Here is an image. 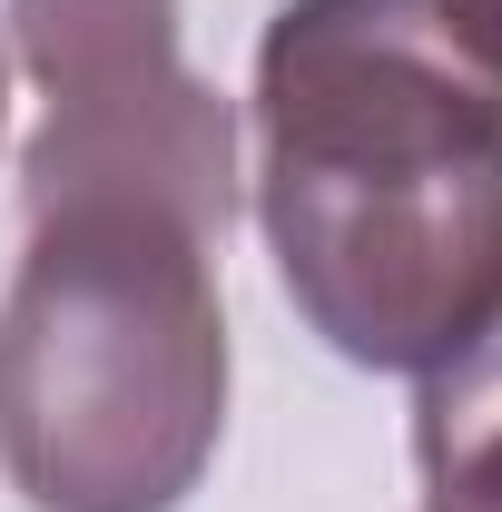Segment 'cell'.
I'll use <instances>...</instances> for the list:
<instances>
[{"label": "cell", "mask_w": 502, "mask_h": 512, "mask_svg": "<svg viewBox=\"0 0 502 512\" xmlns=\"http://www.w3.org/2000/svg\"><path fill=\"white\" fill-rule=\"evenodd\" d=\"M256 227L296 316L424 375L502 306V50L483 0H286L256 40Z\"/></svg>", "instance_id": "1"}, {"label": "cell", "mask_w": 502, "mask_h": 512, "mask_svg": "<svg viewBox=\"0 0 502 512\" xmlns=\"http://www.w3.org/2000/svg\"><path fill=\"white\" fill-rule=\"evenodd\" d=\"M227 434L217 237L50 207L0 296V473L30 512H178Z\"/></svg>", "instance_id": "2"}, {"label": "cell", "mask_w": 502, "mask_h": 512, "mask_svg": "<svg viewBox=\"0 0 502 512\" xmlns=\"http://www.w3.org/2000/svg\"><path fill=\"white\" fill-rule=\"evenodd\" d=\"M10 50L40 89L20 207H158L197 237L237 217V109L178 60V0H10Z\"/></svg>", "instance_id": "3"}, {"label": "cell", "mask_w": 502, "mask_h": 512, "mask_svg": "<svg viewBox=\"0 0 502 512\" xmlns=\"http://www.w3.org/2000/svg\"><path fill=\"white\" fill-rule=\"evenodd\" d=\"M414 384H424L414 394L424 512H502V306Z\"/></svg>", "instance_id": "4"}, {"label": "cell", "mask_w": 502, "mask_h": 512, "mask_svg": "<svg viewBox=\"0 0 502 512\" xmlns=\"http://www.w3.org/2000/svg\"><path fill=\"white\" fill-rule=\"evenodd\" d=\"M483 30H493V50H502V0H483Z\"/></svg>", "instance_id": "5"}, {"label": "cell", "mask_w": 502, "mask_h": 512, "mask_svg": "<svg viewBox=\"0 0 502 512\" xmlns=\"http://www.w3.org/2000/svg\"><path fill=\"white\" fill-rule=\"evenodd\" d=\"M0 99H10V89H0Z\"/></svg>", "instance_id": "6"}]
</instances>
